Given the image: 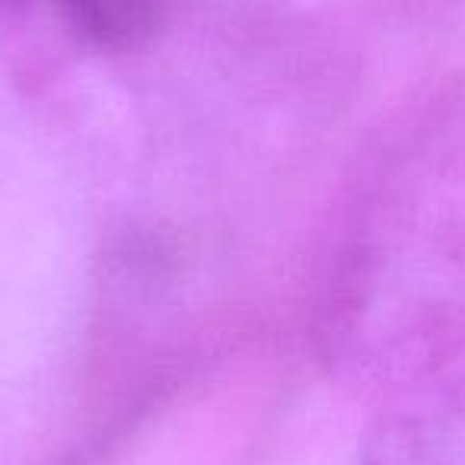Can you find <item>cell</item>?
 <instances>
[{
    "label": "cell",
    "instance_id": "1",
    "mask_svg": "<svg viewBox=\"0 0 465 465\" xmlns=\"http://www.w3.org/2000/svg\"><path fill=\"white\" fill-rule=\"evenodd\" d=\"M319 344L344 376L395 392L465 351V84L386 150L344 230L319 306Z\"/></svg>",
    "mask_w": 465,
    "mask_h": 465
},
{
    "label": "cell",
    "instance_id": "2",
    "mask_svg": "<svg viewBox=\"0 0 465 465\" xmlns=\"http://www.w3.org/2000/svg\"><path fill=\"white\" fill-rule=\"evenodd\" d=\"M361 465H465V376L450 367L399 389L367 433Z\"/></svg>",
    "mask_w": 465,
    "mask_h": 465
},
{
    "label": "cell",
    "instance_id": "3",
    "mask_svg": "<svg viewBox=\"0 0 465 465\" xmlns=\"http://www.w3.org/2000/svg\"><path fill=\"white\" fill-rule=\"evenodd\" d=\"M64 23L99 52H134L169 23L175 0H54Z\"/></svg>",
    "mask_w": 465,
    "mask_h": 465
}]
</instances>
